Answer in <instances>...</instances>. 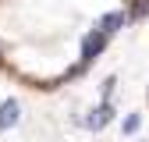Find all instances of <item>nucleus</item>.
<instances>
[{
	"instance_id": "obj_1",
	"label": "nucleus",
	"mask_w": 149,
	"mask_h": 142,
	"mask_svg": "<svg viewBox=\"0 0 149 142\" xmlns=\"http://www.w3.org/2000/svg\"><path fill=\"white\" fill-rule=\"evenodd\" d=\"M103 46H107V32H89L85 39H82V64H89V61H96L100 53H103Z\"/></svg>"
},
{
	"instance_id": "obj_2",
	"label": "nucleus",
	"mask_w": 149,
	"mask_h": 142,
	"mask_svg": "<svg viewBox=\"0 0 149 142\" xmlns=\"http://www.w3.org/2000/svg\"><path fill=\"white\" fill-rule=\"evenodd\" d=\"M18 114H22L18 100H4L0 103V132H7L11 124H18Z\"/></svg>"
},
{
	"instance_id": "obj_3",
	"label": "nucleus",
	"mask_w": 149,
	"mask_h": 142,
	"mask_svg": "<svg viewBox=\"0 0 149 142\" xmlns=\"http://www.w3.org/2000/svg\"><path fill=\"white\" fill-rule=\"evenodd\" d=\"M124 22H128V14H124V11H110V14H103V18H100V32H107V36H110V32H117Z\"/></svg>"
},
{
	"instance_id": "obj_4",
	"label": "nucleus",
	"mask_w": 149,
	"mask_h": 142,
	"mask_svg": "<svg viewBox=\"0 0 149 142\" xmlns=\"http://www.w3.org/2000/svg\"><path fill=\"white\" fill-rule=\"evenodd\" d=\"M110 114H114V110H110V106L103 103V106H100V110H96V114H92V117H89V128H103V124L110 121Z\"/></svg>"
},
{
	"instance_id": "obj_5",
	"label": "nucleus",
	"mask_w": 149,
	"mask_h": 142,
	"mask_svg": "<svg viewBox=\"0 0 149 142\" xmlns=\"http://www.w3.org/2000/svg\"><path fill=\"white\" fill-rule=\"evenodd\" d=\"M146 14H149V0H135L132 4V18L139 22V18H146Z\"/></svg>"
},
{
	"instance_id": "obj_6",
	"label": "nucleus",
	"mask_w": 149,
	"mask_h": 142,
	"mask_svg": "<svg viewBox=\"0 0 149 142\" xmlns=\"http://www.w3.org/2000/svg\"><path fill=\"white\" fill-rule=\"evenodd\" d=\"M135 128H139V117L132 114V117H128V121H124V132H135Z\"/></svg>"
}]
</instances>
